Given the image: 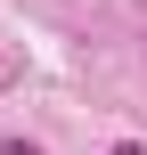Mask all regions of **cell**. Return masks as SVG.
I'll use <instances>...</instances> for the list:
<instances>
[{"label":"cell","instance_id":"1","mask_svg":"<svg viewBox=\"0 0 147 155\" xmlns=\"http://www.w3.org/2000/svg\"><path fill=\"white\" fill-rule=\"evenodd\" d=\"M0 155H41V147H25V139H8V147H0Z\"/></svg>","mask_w":147,"mask_h":155},{"label":"cell","instance_id":"2","mask_svg":"<svg viewBox=\"0 0 147 155\" xmlns=\"http://www.w3.org/2000/svg\"><path fill=\"white\" fill-rule=\"evenodd\" d=\"M115 155H147V147H139V139H123V147H115Z\"/></svg>","mask_w":147,"mask_h":155}]
</instances>
